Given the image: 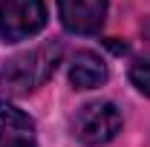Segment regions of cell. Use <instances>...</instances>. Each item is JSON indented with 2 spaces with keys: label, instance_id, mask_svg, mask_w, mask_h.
<instances>
[{
  "label": "cell",
  "instance_id": "6da1fadb",
  "mask_svg": "<svg viewBox=\"0 0 150 147\" xmlns=\"http://www.w3.org/2000/svg\"><path fill=\"white\" fill-rule=\"evenodd\" d=\"M58 61H61L58 43H43L32 52L15 55L0 69V90L6 95H29L32 90L43 87L55 75Z\"/></svg>",
  "mask_w": 150,
  "mask_h": 147
},
{
  "label": "cell",
  "instance_id": "7a4b0ae2",
  "mask_svg": "<svg viewBox=\"0 0 150 147\" xmlns=\"http://www.w3.org/2000/svg\"><path fill=\"white\" fill-rule=\"evenodd\" d=\"M118 130H121V112L110 101H93V104L81 107L72 121L75 139L87 147H101L112 141Z\"/></svg>",
  "mask_w": 150,
  "mask_h": 147
},
{
  "label": "cell",
  "instance_id": "3957f363",
  "mask_svg": "<svg viewBox=\"0 0 150 147\" xmlns=\"http://www.w3.org/2000/svg\"><path fill=\"white\" fill-rule=\"evenodd\" d=\"M46 26L43 0H0V37L18 43L38 35Z\"/></svg>",
  "mask_w": 150,
  "mask_h": 147
},
{
  "label": "cell",
  "instance_id": "277c9868",
  "mask_svg": "<svg viewBox=\"0 0 150 147\" xmlns=\"http://www.w3.org/2000/svg\"><path fill=\"white\" fill-rule=\"evenodd\" d=\"M61 23L75 35H95L107 18V0H58Z\"/></svg>",
  "mask_w": 150,
  "mask_h": 147
},
{
  "label": "cell",
  "instance_id": "5b68a950",
  "mask_svg": "<svg viewBox=\"0 0 150 147\" xmlns=\"http://www.w3.org/2000/svg\"><path fill=\"white\" fill-rule=\"evenodd\" d=\"M0 147H35V121L6 101H0Z\"/></svg>",
  "mask_w": 150,
  "mask_h": 147
},
{
  "label": "cell",
  "instance_id": "8992f818",
  "mask_svg": "<svg viewBox=\"0 0 150 147\" xmlns=\"http://www.w3.org/2000/svg\"><path fill=\"white\" fill-rule=\"evenodd\" d=\"M110 78V69L95 52H78L72 58V66H69V81H72L75 90H95L101 87L104 81Z\"/></svg>",
  "mask_w": 150,
  "mask_h": 147
},
{
  "label": "cell",
  "instance_id": "52a82bcc",
  "mask_svg": "<svg viewBox=\"0 0 150 147\" xmlns=\"http://www.w3.org/2000/svg\"><path fill=\"white\" fill-rule=\"evenodd\" d=\"M130 81L133 87L150 98V58H139L136 64L130 66Z\"/></svg>",
  "mask_w": 150,
  "mask_h": 147
}]
</instances>
